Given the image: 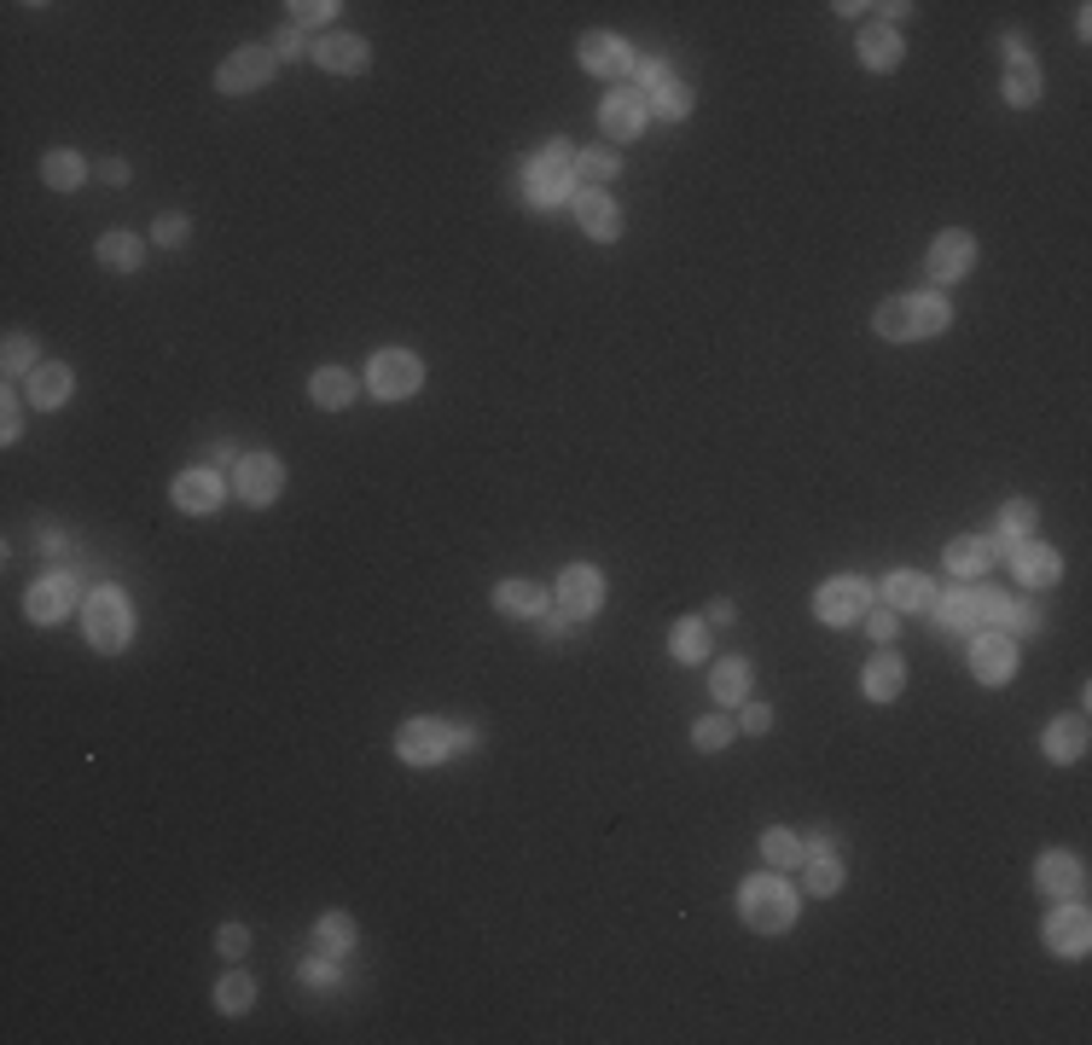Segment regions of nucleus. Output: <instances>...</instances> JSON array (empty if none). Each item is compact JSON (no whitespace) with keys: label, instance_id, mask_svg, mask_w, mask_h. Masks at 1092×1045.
<instances>
[{"label":"nucleus","instance_id":"f257e3e1","mask_svg":"<svg viewBox=\"0 0 1092 1045\" xmlns=\"http://www.w3.org/2000/svg\"><path fill=\"white\" fill-rule=\"evenodd\" d=\"M739 912H744V924H750L755 935H779V930L797 924V888L784 883L779 872L750 877V883L739 888Z\"/></svg>","mask_w":1092,"mask_h":1045},{"label":"nucleus","instance_id":"f03ea898","mask_svg":"<svg viewBox=\"0 0 1092 1045\" xmlns=\"http://www.w3.org/2000/svg\"><path fill=\"white\" fill-rule=\"evenodd\" d=\"M570 174H575V158H570V145L564 140H552L541 158H529V169H523V198L535 203V210H547V203H564L575 187H570Z\"/></svg>","mask_w":1092,"mask_h":1045},{"label":"nucleus","instance_id":"7ed1b4c3","mask_svg":"<svg viewBox=\"0 0 1092 1045\" xmlns=\"http://www.w3.org/2000/svg\"><path fill=\"white\" fill-rule=\"evenodd\" d=\"M88 640H93V651H129V640H134V610H129V599H122L117 587H99L93 599H88Z\"/></svg>","mask_w":1092,"mask_h":1045},{"label":"nucleus","instance_id":"20e7f679","mask_svg":"<svg viewBox=\"0 0 1092 1045\" xmlns=\"http://www.w3.org/2000/svg\"><path fill=\"white\" fill-rule=\"evenodd\" d=\"M419 384H424L419 354H408V349H378V354H372L367 390H372L378 401H408V395H419Z\"/></svg>","mask_w":1092,"mask_h":1045},{"label":"nucleus","instance_id":"39448f33","mask_svg":"<svg viewBox=\"0 0 1092 1045\" xmlns=\"http://www.w3.org/2000/svg\"><path fill=\"white\" fill-rule=\"evenodd\" d=\"M866 610H872V587H866V581H854V575L825 581V587L814 593V616L825 627H849V622L866 616Z\"/></svg>","mask_w":1092,"mask_h":1045},{"label":"nucleus","instance_id":"423d86ee","mask_svg":"<svg viewBox=\"0 0 1092 1045\" xmlns=\"http://www.w3.org/2000/svg\"><path fill=\"white\" fill-rule=\"evenodd\" d=\"M395 755L408 761V767H437V761L453 755V726L442 721H408L395 732Z\"/></svg>","mask_w":1092,"mask_h":1045},{"label":"nucleus","instance_id":"0eeeda50","mask_svg":"<svg viewBox=\"0 0 1092 1045\" xmlns=\"http://www.w3.org/2000/svg\"><path fill=\"white\" fill-rule=\"evenodd\" d=\"M233 489L250 505H268V500H279V489H285V465H279L273 453H244L233 465Z\"/></svg>","mask_w":1092,"mask_h":1045},{"label":"nucleus","instance_id":"6e6552de","mask_svg":"<svg viewBox=\"0 0 1092 1045\" xmlns=\"http://www.w3.org/2000/svg\"><path fill=\"white\" fill-rule=\"evenodd\" d=\"M599 604H604V575L593 564H570L564 575H558V610H564L570 622L599 616Z\"/></svg>","mask_w":1092,"mask_h":1045},{"label":"nucleus","instance_id":"1a4fd4ad","mask_svg":"<svg viewBox=\"0 0 1092 1045\" xmlns=\"http://www.w3.org/2000/svg\"><path fill=\"white\" fill-rule=\"evenodd\" d=\"M971 674L982 685H1005L1011 674H1018V645H1011V633L1000 627H982L976 645H971Z\"/></svg>","mask_w":1092,"mask_h":1045},{"label":"nucleus","instance_id":"9d476101","mask_svg":"<svg viewBox=\"0 0 1092 1045\" xmlns=\"http://www.w3.org/2000/svg\"><path fill=\"white\" fill-rule=\"evenodd\" d=\"M273 47H239L233 59H221V70H216V88L221 93H250V88H262L268 76H273Z\"/></svg>","mask_w":1092,"mask_h":1045},{"label":"nucleus","instance_id":"9b49d317","mask_svg":"<svg viewBox=\"0 0 1092 1045\" xmlns=\"http://www.w3.org/2000/svg\"><path fill=\"white\" fill-rule=\"evenodd\" d=\"M1034 888H1040V895H1046L1052 906H1063V901H1075L1081 888H1086V865H1081L1075 854H1040Z\"/></svg>","mask_w":1092,"mask_h":1045},{"label":"nucleus","instance_id":"f8f14e48","mask_svg":"<svg viewBox=\"0 0 1092 1045\" xmlns=\"http://www.w3.org/2000/svg\"><path fill=\"white\" fill-rule=\"evenodd\" d=\"M924 268H930L935 285H953V279H964V273L976 268V239L959 233V227H948V233L930 244V262H924Z\"/></svg>","mask_w":1092,"mask_h":1045},{"label":"nucleus","instance_id":"ddd939ff","mask_svg":"<svg viewBox=\"0 0 1092 1045\" xmlns=\"http://www.w3.org/2000/svg\"><path fill=\"white\" fill-rule=\"evenodd\" d=\"M1046 947L1063 953V958H1081L1092 947V917H1086V906H1075V901L1052 906V917H1046Z\"/></svg>","mask_w":1092,"mask_h":1045},{"label":"nucleus","instance_id":"4468645a","mask_svg":"<svg viewBox=\"0 0 1092 1045\" xmlns=\"http://www.w3.org/2000/svg\"><path fill=\"white\" fill-rule=\"evenodd\" d=\"M599 122H604V134H611V140H640V129L651 122L645 93H640V88H617V93L599 105Z\"/></svg>","mask_w":1092,"mask_h":1045},{"label":"nucleus","instance_id":"2eb2a0df","mask_svg":"<svg viewBox=\"0 0 1092 1045\" xmlns=\"http://www.w3.org/2000/svg\"><path fill=\"white\" fill-rule=\"evenodd\" d=\"M23 610H30V622H41V627L64 622L70 610H76V581H70V575H47V581H36L30 599H23Z\"/></svg>","mask_w":1092,"mask_h":1045},{"label":"nucleus","instance_id":"dca6fc26","mask_svg":"<svg viewBox=\"0 0 1092 1045\" xmlns=\"http://www.w3.org/2000/svg\"><path fill=\"white\" fill-rule=\"evenodd\" d=\"M581 70H593V76H628L633 70V47L622 36L593 30V36H581Z\"/></svg>","mask_w":1092,"mask_h":1045},{"label":"nucleus","instance_id":"f3484780","mask_svg":"<svg viewBox=\"0 0 1092 1045\" xmlns=\"http://www.w3.org/2000/svg\"><path fill=\"white\" fill-rule=\"evenodd\" d=\"M570 203H575V221L588 227L593 239H617V233H622V210H617V203L604 198L599 187H575Z\"/></svg>","mask_w":1092,"mask_h":1045},{"label":"nucleus","instance_id":"a211bd4d","mask_svg":"<svg viewBox=\"0 0 1092 1045\" xmlns=\"http://www.w3.org/2000/svg\"><path fill=\"white\" fill-rule=\"evenodd\" d=\"M314 64H325L332 76H361L372 64V53H367L361 36H320L314 41Z\"/></svg>","mask_w":1092,"mask_h":1045},{"label":"nucleus","instance_id":"6ab92c4d","mask_svg":"<svg viewBox=\"0 0 1092 1045\" xmlns=\"http://www.w3.org/2000/svg\"><path fill=\"white\" fill-rule=\"evenodd\" d=\"M1011 570H1018V581H1023V587H1052V581L1063 575V557H1058V546L1023 541L1018 552H1011Z\"/></svg>","mask_w":1092,"mask_h":1045},{"label":"nucleus","instance_id":"aec40b11","mask_svg":"<svg viewBox=\"0 0 1092 1045\" xmlns=\"http://www.w3.org/2000/svg\"><path fill=\"white\" fill-rule=\"evenodd\" d=\"M70 384H76L70 366L47 361V366H36L30 378H23V395H30V401L41 406V413H53V406H64V401H70Z\"/></svg>","mask_w":1092,"mask_h":1045},{"label":"nucleus","instance_id":"412c9836","mask_svg":"<svg viewBox=\"0 0 1092 1045\" xmlns=\"http://www.w3.org/2000/svg\"><path fill=\"white\" fill-rule=\"evenodd\" d=\"M174 505H181V512H192V518L216 512V505H221V476H216V471H187V476H174Z\"/></svg>","mask_w":1092,"mask_h":1045},{"label":"nucleus","instance_id":"4be33fe9","mask_svg":"<svg viewBox=\"0 0 1092 1045\" xmlns=\"http://www.w3.org/2000/svg\"><path fill=\"white\" fill-rule=\"evenodd\" d=\"M901 685H906L901 656H872V662H866V674H860V692H866L872 703H895V697H901Z\"/></svg>","mask_w":1092,"mask_h":1045},{"label":"nucleus","instance_id":"5701e85b","mask_svg":"<svg viewBox=\"0 0 1092 1045\" xmlns=\"http://www.w3.org/2000/svg\"><path fill=\"white\" fill-rule=\"evenodd\" d=\"M860 64H866V70H895L901 64V36L895 30H889V23H866V30H860Z\"/></svg>","mask_w":1092,"mask_h":1045},{"label":"nucleus","instance_id":"b1692460","mask_svg":"<svg viewBox=\"0 0 1092 1045\" xmlns=\"http://www.w3.org/2000/svg\"><path fill=\"white\" fill-rule=\"evenodd\" d=\"M709 692H715L721 709H739V703L750 697V662H744V656L715 662V674H709Z\"/></svg>","mask_w":1092,"mask_h":1045},{"label":"nucleus","instance_id":"393cba45","mask_svg":"<svg viewBox=\"0 0 1092 1045\" xmlns=\"http://www.w3.org/2000/svg\"><path fill=\"white\" fill-rule=\"evenodd\" d=\"M309 395H314V406H332V413H343V406L361 395V384H354V372H343V366H320L314 384H309Z\"/></svg>","mask_w":1092,"mask_h":1045},{"label":"nucleus","instance_id":"a878e982","mask_svg":"<svg viewBox=\"0 0 1092 1045\" xmlns=\"http://www.w3.org/2000/svg\"><path fill=\"white\" fill-rule=\"evenodd\" d=\"M883 599H889V610H930L935 604V587L924 575H912V570H895L883 581Z\"/></svg>","mask_w":1092,"mask_h":1045},{"label":"nucleus","instance_id":"bb28decb","mask_svg":"<svg viewBox=\"0 0 1092 1045\" xmlns=\"http://www.w3.org/2000/svg\"><path fill=\"white\" fill-rule=\"evenodd\" d=\"M494 610H500V616H541L547 593L535 587V581H500V587H494Z\"/></svg>","mask_w":1092,"mask_h":1045},{"label":"nucleus","instance_id":"cd10ccee","mask_svg":"<svg viewBox=\"0 0 1092 1045\" xmlns=\"http://www.w3.org/2000/svg\"><path fill=\"white\" fill-rule=\"evenodd\" d=\"M802 865H808V895H836L843 888V860L825 854V843L802 848Z\"/></svg>","mask_w":1092,"mask_h":1045},{"label":"nucleus","instance_id":"c85d7f7f","mask_svg":"<svg viewBox=\"0 0 1092 1045\" xmlns=\"http://www.w3.org/2000/svg\"><path fill=\"white\" fill-rule=\"evenodd\" d=\"M1046 755H1052V761H1081V755H1086V715L1052 721V726H1046Z\"/></svg>","mask_w":1092,"mask_h":1045},{"label":"nucleus","instance_id":"c756f323","mask_svg":"<svg viewBox=\"0 0 1092 1045\" xmlns=\"http://www.w3.org/2000/svg\"><path fill=\"white\" fill-rule=\"evenodd\" d=\"M41 181L53 187V192H76L88 181V163H82V151H47V163H41Z\"/></svg>","mask_w":1092,"mask_h":1045},{"label":"nucleus","instance_id":"7c9ffc66","mask_svg":"<svg viewBox=\"0 0 1092 1045\" xmlns=\"http://www.w3.org/2000/svg\"><path fill=\"white\" fill-rule=\"evenodd\" d=\"M99 262H106V268H117V273H134V268L146 262V244H140L134 233H122V227H117V233H106V239H99Z\"/></svg>","mask_w":1092,"mask_h":1045},{"label":"nucleus","instance_id":"2f4dec72","mask_svg":"<svg viewBox=\"0 0 1092 1045\" xmlns=\"http://www.w3.org/2000/svg\"><path fill=\"white\" fill-rule=\"evenodd\" d=\"M878 338H889V343H912V338H919V320H912V302L906 297H895V302H883V309H878Z\"/></svg>","mask_w":1092,"mask_h":1045},{"label":"nucleus","instance_id":"473e14b6","mask_svg":"<svg viewBox=\"0 0 1092 1045\" xmlns=\"http://www.w3.org/2000/svg\"><path fill=\"white\" fill-rule=\"evenodd\" d=\"M912 320H919V338H942V331L953 325V309H948V297L919 291V297H912Z\"/></svg>","mask_w":1092,"mask_h":1045},{"label":"nucleus","instance_id":"72a5a7b5","mask_svg":"<svg viewBox=\"0 0 1092 1045\" xmlns=\"http://www.w3.org/2000/svg\"><path fill=\"white\" fill-rule=\"evenodd\" d=\"M314 941H320V953L343 958V953L354 947V917H349V912H325L320 924H314Z\"/></svg>","mask_w":1092,"mask_h":1045},{"label":"nucleus","instance_id":"f704fd0d","mask_svg":"<svg viewBox=\"0 0 1092 1045\" xmlns=\"http://www.w3.org/2000/svg\"><path fill=\"white\" fill-rule=\"evenodd\" d=\"M669 651H674L680 662H703V656H709V627H703L698 616L674 622V633H669Z\"/></svg>","mask_w":1092,"mask_h":1045},{"label":"nucleus","instance_id":"c9c22d12","mask_svg":"<svg viewBox=\"0 0 1092 1045\" xmlns=\"http://www.w3.org/2000/svg\"><path fill=\"white\" fill-rule=\"evenodd\" d=\"M645 111H657V117H669V122H680L685 111H692V88H685V82H674V76H669V82H657V88H651V99H645Z\"/></svg>","mask_w":1092,"mask_h":1045},{"label":"nucleus","instance_id":"e433bc0d","mask_svg":"<svg viewBox=\"0 0 1092 1045\" xmlns=\"http://www.w3.org/2000/svg\"><path fill=\"white\" fill-rule=\"evenodd\" d=\"M930 610H942V622H948V627L982 633V622H976V593H971V587H959V593H948V599H935Z\"/></svg>","mask_w":1092,"mask_h":1045},{"label":"nucleus","instance_id":"4c0bfd02","mask_svg":"<svg viewBox=\"0 0 1092 1045\" xmlns=\"http://www.w3.org/2000/svg\"><path fill=\"white\" fill-rule=\"evenodd\" d=\"M761 860L773 865V872H784V865H802V843L784 825H773V831H761Z\"/></svg>","mask_w":1092,"mask_h":1045},{"label":"nucleus","instance_id":"58836bf2","mask_svg":"<svg viewBox=\"0 0 1092 1045\" xmlns=\"http://www.w3.org/2000/svg\"><path fill=\"white\" fill-rule=\"evenodd\" d=\"M1034 99H1040V70H1034L1029 59H1023V64H1011V70H1005V105L1029 111Z\"/></svg>","mask_w":1092,"mask_h":1045},{"label":"nucleus","instance_id":"ea45409f","mask_svg":"<svg viewBox=\"0 0 1092 1045\" xmlns=\"http://www.w3.org/2000/svg\"><path fill=\"white\" fill-rule=\"evenodd\" d=\"M1029 529H1034V500H1005V512H1000V541H1005V546H1023Z\"/></svg>","mask_w":1092,"mask_h":1045},{"label":"nucleus","instance_id":"a19ab883","mask_svg":"<svg viewBox=\"0 0 1092 1045\" xmlns=\"http://www.w3.org/2000/svg\"><path fill=\"white\" fill-rule=\"evenodd\" d=\"M250 999H257V982H250L244 971H233V976H221V987H216V1011H227V1016H239V1011H250Z\"/></svg>","mask_w":1092,"mask_h":1045},{"label":"nucleus","instance_id":"79ce46f5","mask_svg":"<svg viewBox=\"0 0 1092 1045\" xmlns=\"http://www.w3.org/2000/svg\"><path fill=\"white\" fill-rule=\"evenodd\" d=\"M948 570L964 581V575H982L988 570V541H971V534H964V541H953L948 546Z\"/></svg>","mask_w":1092,"mask_h":1045},{"label":"nucleus","instance_id":"37998d69","mask_svg":"<svg viewBox=\"0 0 1092 1045\" xmlns=\"http://www.w3.org/2000/svg\"><path fill=\"white\" fill-rule=\"evenodd\" d=\"M0 372H7V378H30V372H36V338L12 331V338H7V354H0Z\"/></svg>","mask_w":1092,"mask_h":1045},{"label":"nucleus","instance_id":"c03bdc74","mask_svg":"<svg viewBox=\"0 0 1092 1045\" xmlns=\"http://www.w3.org/2000/svg\"><path fill=\"white\" fill-rule=\"evenodd\" d=\"M971 593H976V622H982V627H1000V633H1005L1011 599H1005L1000 587H971Z\"/></svg>","mask_w":1092,"mask_h":1045},{"label":"nucleus","instance_id":"a18cd8bd","mask_svg":"<svg viewBox=\"0 0 1092 1045\" xmlns=\"http://www.w3.org/2000/svg\"><path fill=\"white\" fill-rule=\"evenodd\" d=\"M575 169L588 174V187H593V181H617L622 158H617V151H581V158H575Z\"/></svg>","mask_w":1092,"mask_h":1045},{"label":"nucleus","instance_id":"49530a36","mask_svg":"<svg viewBox=\"0 0 1092 1045\" xmlns=\"http://www.w3.org/2000/svg\"><path fill=\"white\" fill-rule=\"evenodd\" d=\"M692 744H698V750H727V744H732V721H727V715L698 721V726H692Z\"/></svg>","mask_w":1092,"mask_h":1045},{"label":"nucleus","instance_id":"de8ad7c7","mask_svg":"<svg viewBox=\"0 0 1092 1045\" xmlns=\"http://www.w3.org/2000/svg\"><path fill=\"white\" fill-rule=\"evenodd\" d=\"M187 233H192L187 215H158V227H151V239L169 244V250H181V244H187Z\"/></svg>","mask_w":1092,"mask_h":1045},{"label":"nucleus","instance_id":"09e8293b","mask_svg":"<svg viewBox=\"0 0 1092 1045\" xmlns=\"http://www.w3.org/2000/svg\"><path fill=\"white\" fill-rule=\"evenodd\" d=\"M0 436H7V442L23 436V401H18V390H7V401H0Z\"/></svg>","mask_w":1092,"mask_h":1045},{"label":"nucleus","instance_id":"8fccbe9b","mask_svg":"<svg viewBox=\"0 0 1092 1045\" xmlns=\"http://www.w3.org/2000/svg\"><path fill=\"white\" fill-rule=\"evenodd\" d=\"M216 947H221L227 958H244V953H250V930H244V924H221V930H216Z\"/></svg>","mask_w":1092,"mask_h":1045},{"label":"nucleus","instance_id":"3c124183","mask_svg":"<svg viewBox=\"0 0 1092 1045\" xmlns=\"http://www.w3.org/2000/svg\"><path fill=\"white\" fill-rule=\"evenodd\" d=\"M325 18H338L332 0H297V7H291V23H297V30H302V23H325Z\"/></svg>","mask_w":1092,"mask_h":1045},{"label":"nucleus","instance_id":"603ef678","mask_svg":"<svg viewBox=\"0 0 1092 1045\" xmlns=\"http://www.w3.org/2000/svg\"><path fill=\"white\" fill-rule=\"evenodd\" d=\"M297 53H309V41H302L297 23H285V30L273 36V59H297Z\"/></svg>","mask_w":1092,"mask_h":1045},{"label":"nucleus","instance_id":"864d4df0","mask_svg":"<svg viewBox=\"0 0 1092 1045\" xmlns=\"http://www.w3.org/2000/svg\"><path fill=\"white\" fill-rule=\"evenodd\" d=\"M866 622H872V640H883V645L901 633V616H895L889 604H883V610H866Z\"/></svg>","mask_w":1092,"mask_h":1045},{"label":"nucleus","instance_id":"5fc2aeb1","mask_svg":"<svg viewBox=\"0 0 1092 1045\" xmlns=\"http://www.w3.org/2000/svg\"><path fill=\"white\" fill-rule=\"evenodd\" d=\"M739 726H744V732H755V737H761V732H773V709H761V703H750Z\"/></svg>","mask_w":1092,"mask_h":1045},{"label":"nucleus","instance_id":"6e6d98bb","mask_svg":"<svg viewBox=\"0 0 1092 1045\" xmlns=\"http://www.w3.org/2000/svg\"><path fill=\"white\" fill-rule=\"evenodd\" d=\"M633 70H640V82H645V88L669 82V64H663V59H633Z\"/></svg>","mask_w":1092,"mask_h":1045},{"label":"nucleus","instance_id":"4d7b16f0","mask_svg":"<svg viewBox=\"0 0 1092 1045\" xmlns=\"http://www.w3.org/2000/svg\"><path fill=\"white\" fill-rule=\"evenodd\" d=\"M302 982H309V987H332L338 971H332V964H314V958H309V964H302Z\"/></svg>","mask_w":1092,"mask_h":1045},{"label":"nucleus","instance_id":"13d9d810","mask_svg":"<svg viewBox=\"0 0 1092 1045\" xmlns=\"http://www.w3.org/2000/svg\"><path fill=\"white\" fill-rule=\"evenodd\" d=\"M1005 627H1018V633H1034V627H1040V616H1034V610H1029V604H1011V616H1005Z\"/></svg>","mask_w":1092,"mask_h":1045},{"label":"nucleus","instance_id":"bf43d9fd","mask_svg":"<svg viewBox=\"0 0 1092 1045\" xmlns=\"http://www.w3.org/2000/svg\"><path fill=\"white\" fill-rule=\"evenodd\" d=\"M99 181H106V187H122V181H129V163H99Z\"/></svg>","mask_w":1092,"mask_h":1045},{"label":"nucleus","instance_id":"052dcab7","mask_svg":"<svg viewBox=\"0 0 1092 1045\" xmlns=\"http://www.w3.org/2000/svg\"><path fill=\"white\" fill-rule=\"evenodd\" d=\"M709 622H721V627H732V622H739V610H732L727 599H715V604H709Z\"/></svg>","mask_w":1092,"mask_h":1045},{"label":"nucleus","instance_id":"680f3d73","mask_svg":"<svg viewBox=\"0 0 1092 1045\" xmlns=\"http://www.w3.org/2000/svg\"><path fill=\"white\" fill-rule=\"evenodd\" d=\"M564 622H570L564 610H558V616H547V610H541V627H547V640H558V633H564Z\"/></svg>","mask_w":1092,"mask_h":1045}]
</instances>
